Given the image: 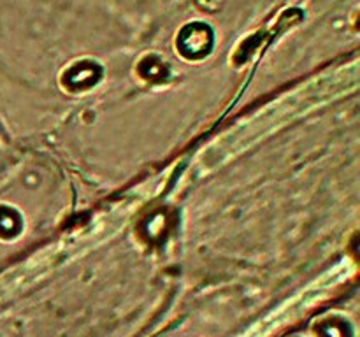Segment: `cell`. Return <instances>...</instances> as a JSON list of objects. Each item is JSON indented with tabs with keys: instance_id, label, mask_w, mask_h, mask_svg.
Listing matches in <instances>:
<instances>
[{
	"instance_id": "cell-1",
	"label": "cell",
	"mask_w": 360,
	"mask_h": 337,
	"mask_svg": "<svg viewBox=\"0 0 360 337\" xmlns=\"http://www.w3.org/2000/svg\"><path fill=\"white\" fill-rule=\"evenodd\" d=\"M176 44L185 58H204L213 48V32L204 23H190L178 35Z\"/></svg>"
},
{
	"instance_id": "cell-2",
	"label": "cell",
	"mask_w": 360,
	"mask_h": 337,
	"mask_svg": "<svg viewBox=\"0 0 360 337\" xmlns=\"http://www.w3.org/2000/svg\"><path fill=\"white\" fill-rule=\"evenodd\" d=\"M101 76V69L91 62H81L69 69L67 72V86L70 88H88L95 83Z\"/></svg>"
},
{
	"instance_id": "cell-3",
	"label": "cell",
	"mask_w": 360,
	"mask_h": 337,
	"mask_svg": "<svg viewBox=\"0 0 360 337\" xmlns=\"http://www.w3.org/2000/svg\"><path fill=\"white\" fill-rule=\"evenodd\" d=\"M139 74L148 81H162L167 76V65L157 56H146L139 63Z\"/></svg>"
}]
</instances>
